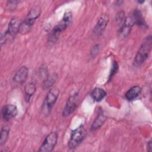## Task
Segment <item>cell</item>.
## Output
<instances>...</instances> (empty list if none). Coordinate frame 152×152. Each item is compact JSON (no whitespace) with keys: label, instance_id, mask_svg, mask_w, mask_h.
<instances>
[{"label":"cell","instance_id":"13","mask_svg":"<svg viewBox=\"0 0 152 152\" xmlns=\"http://www.w3.org/2000/svg\"><path fill=\"white\" fill-rule=\"evenodd\" d=\"M141 92V88L139 86H135L130 88L125 93V97L128 100H132L137 98Z\"/></svg>","mask_w":152,"mask_h":152},{"label":"cell","instance_id":"12","mask_svg":"<svg viewBox=\"0 0 152 152\" xmlns=\"http://www.w3.org/2000/svg\"><path fill=\"white\" fill-rule=\"evenodd\" d=\"M134 24L135 23L132 20L131 17L126 18L124 21L122 27L119 30V34L123 37L126 36L129 33L131 28Z\"/></svg>","mask_w":152,"mask_h":152},{"label":"cell","instance_id":"17","mask_svg":"<svg viewBox=\"0 0 152 152\" xmlns=\"http://www.w3.org/2000/svg\"><path fill=\"white\" fill-rule=\"evenodd\" d=\"M106 121V116L103 113H100L96 118V119L93 122L91 129L92 131L96 130L101 127V126L103 124L104 121Z\"/></svg>","mask_w":152,"mask_h":152},{"label":"cell","instance_id":"21","mask_svg":"<svg viewBox=\"0 0 152 152\" xmlns=\"http://www.w3.org/2000/svg\"><path fill=\"white\" fill-rule=\"evenodd\" d=\"M18 2V1H8L7 2V7L10 10H15Z\"/></svg>","mask_w":152,"mask_h":152},{"label":"cell","instance_id":"9","mask_svg":"<svg viewBox=\"0 0 152 152\" xmlns=\"http://www.w3.org/2000/svg\"><path fill=\"white\" fill-rule=\"evenodd\" d=\"M17 108L13 104H7L2 110V116L4 121H8L14 118L17 114Z\"/></svg>","mask_w":152,"mask_h":152},{"label":"cell","instance_id":"20","mask_svg":"<svg viewBox=\"0 0 152 152\" xmlns=\"http://www.w3.org/2000/svg\"><path fill=\"white\" fill-rule=\"evenodd\" d=\"M118 69V65L117 62L115 61V62H113V64H112V66L110 75L109 76V81H110L111 80L112 77L116 74Z\"/></svg>","mask_w":152,"mask_h":152},{"label":"cell","instance_id":"22","mask_svg":"<svg viewBox=\"0 0 152 152\" xmlns=\"http://www.w3.org/2000/svg\"><path fill=\"white\" fill-rule=\"evenodd\" d=\"M125 18H124V12L123 11H121L119 12L117 15H116V21H118L119 22H124V20H125Z\"/></svg>","mask_w":152,"mask_h":152},{"label":"cell","instance_id":"10","mask_svg":"<svg viewBox=\"0 0 152 152\" xmlns=\"http://www.w3.org/2000/svg\"><path fill=\"white\" fill-rule=\"evenodd\" d=\"M21 23L19 21L18 18H12L9 23L8 27L7 30L5 33L7 37V36L14 37L15 34L19 32V28L20 26Z\"/></svg>","mask_w":152,"mask_h":152},{"label":"cell","instance_id":"14","mask_svg":"<svg viewBox=\"0 0 152 152\" xmlns=\"http://www.w3.org/2000/svg\"><path fill=\"white\" fill-rule=\"evenodd\" d=\"M106 96V91L100 88H94L91 93V96L94 101L100 102Z\"/></svg>","mask_w":152,"mask_h":152},{"label":"cell","instance_id":"15","mask_svg":"<svg viewBox=\"0 0 152 152\" xmlns=\"http://www.w3.org/2000/svg\"><path fill=\"white\" fill-rule=\"evenodd\" d=\"M58 78V75L56 74H52L48 75L43 82V88L46 90L51 87L56 82Z\"/></svg>","mask_w":152,"mask_h":152},{"label":"cell","instance_id":"16","mask_svg":"<svg viewBox=\"0 0 152 152\" xmlns=\"http://www.w3.org/2000/svg\"><path fill=\"white\" fill-rule=\"evenodd\" d=\"M131 17L135 24L142 27L145 26V23L142 17V15L138 10H135Z\"/></svg>","mask_w":152,"mask_h":152},{"label":"cell","instance_id":"5","mask_svg":"<svg viewBox=\"0 0 152 152\" xmlns=\"http://www.w3.org/2000/svg\"><path fill=\"white\" fill-rule=\"evenodd\" d=\"M59 90L57 88H52L48 91L42 106V110L45 114H48L50 112L57 100Z\"/></svg>","mask_w":152,"mask_h":152},{"label":"cell","instance_id":"18","mask_svg":"<svg viewBox=\"0 0 152 152\" xmlns=\"http://www.w3.org/2000/svg\"><path fill=\"white\" fill-rule=\"evenodd\" d=\"M35 91H36V85L33 83H30L25 87L26 100L27 101H29L30 97L33 95Z\"/></svg>","mask_w":152,"mask_h":152},{"label":"cell","instance_id":"19","mask_svg":"<svg viewBox=\"0 0 152 152\" xmlns=\"http://www.w3.org/2000/svg\"><path fill=\"white\" fill-rule=\"evenodd\" d=\"M9 135V129L5 127L2 128L1 131V140H0V144L1 145H4Z\"/></svg>","mask_w":152,"mask_h":152},{"label":"cell","instance_id":"3","mask_svg":"<svg viewBox=\"0 0 152 152\" xmlns=\"http://www.w3.org/2000/svg\"><path fill=\"white\" fill-rule=\"evenodd\" d=\"M151 36H148L142 43L141 46L135 56L134 62L137 65L142 64L148 58L151 49Z\"/></svg>","mask_w":152,"mask_h":152},{"label":"cell","instance_id":"1","mask_svg":"<svg viewBox=\"0 0 152 152\" xmlns=\"http://www.w3.org/2000/svg\"><path fill=\"white\" fill-rule=\"evenodd\" d=\"M72 20V13L71 11L65 12L62 19L56 25L49 35L48 42L49 43H55L58 39L61 33L70 24Z\"/></svg>","mask_w":152,"mask_h":152},{"label":"cell","instance_id":"7","mask_svg":"<svg viewBox=\"0 0 152 152\" xmlns=\"http://www.w3.org/2000/svg\"><path fill=\"white\" fill-rule=\"evenodd\" d=\"M78 101V94L75 93L71 96L66 102L65 106L63 111V115L68 116L72 113L76 109Z\"/></svg>","mask_w":152,"mask_h":152},{"label":"cell","instance_id":"8","mask_svg":"<svg viewBox=\"0 0 152 152\" xmlns=\"http://www.w3.org/2000/svg\"><path fill=\"white\" fill-rule=\"evenodd\" d=\"M108 21H109V17L107 15L103 14L102 15H101V17L98 20L96 23V25L95 26L93 29V34L95 37L99 36L103 33L107 24Z\"/></svg>","mask_w":152,"mask_h":152},{"label":"cell","instance_id":"4","mask_svg":"<svg viewBox=\"0 0 152 152\" xmlns=\"http://www.w3.org/2000/svg\"><path fill=\"white\" fill-rule=\"evenodd\" d=\"M86 135V131L83 125L72 131L71 137L68 141V147L71 149L77 148L83 141Z\"/></svg>","mask_w":152,"mask_h":152},{"label":"cell","instance_id":"6","mask_svg":"<svg viewBox=\"0 0 152 152\" xmlns=\"http://www.w3.org/2000/svg\"><path fill=\"white\" fill-rule=\"evenodd\" d=\"M58 141V134L55 132L50 133L45 139L40 147L39 151L50 152L53 150Z\"/></svg>","mask_w":152,"mask_h":152},{"label":"cell","instance_id":"2","mask_svg":"<svg viewBox=\"0 0 152 152\" xmlns=\"http://www.w3.org/2000/svg\"><path fill=\"white\" fill-rule=\"evenodd\" d=\"M41 12V9L39 5L33 7L25 19L21 23L19 32L22 34H26L30 31L31 26L34 24L36 20L39 18Z\"/></svg>","mask_w":152,"mask_h":152},{"label":"cell","instance_id":"23","mask_svg":"<svg viewBox=\"0 0 152 152\" xmlns=\"http://www.w3.org/2000/svg\"><path fill=\"white\" fill-rule=\"evenodd\" d=\"M147 147H148V151H151V141H150L148 142V144H147Z\"/></svg>","mask_w":152,"mask_h":152},{"label":"cell","instance_id":"11","mask_svg":"<svg viewBox=\"0 0 152 152\" xmlns=\"http://www.w3.org/2000/svg\"><path fill=\"white\" fill-rule=\"evenodd\" d=\"M28 69L26 66H21L15 74L13 80L18 84H23L24 83L27 78Z\"/></svg>","mask_w":152,"mask_h":152}]
</instances>
